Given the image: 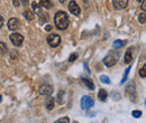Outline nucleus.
<instances>
[{"label": "nucleus", "mask_w": 146, "mask_h": 123, "mask_svg": "<svg viewBox=\"0 0 146 123\" xmlns=\"http://www.w3.org/2000/svg\"><path fill=\"white\" fill-rule=\"evenodd\" d=\"M54 21L56 27L58 29H62V30L66 29L69 26V17H68L66 12H64V11H57L55 14Z\"/></svg>", "instance_id": "1"}, {"label": "nucleus", "mask_w": 146, "mask_h": 123, "mask_svg": "<svg viewBox=\"0 0 146 123\" xmlns=\"http://www.w3.org/2000/svg\"><path fill=\"white\" fill-rule=\"evenodd\" d=\"M125 91H126V95H127L128 97H129L133 102H136L137 93H136V86H135V84H134L133 82H131V83H129Z\"/></svg>", "instance_id": "2"}, {"label": "nucleus", "mask_w": 146, "mask_h": 123, "mask_svg": "<svg viewBox=\"0 0 146 123\" xmlns=\"http://www.w3.org/2000/svg\"><path fill=\"white\" fill-rule=\"evenodd\" d=\"M118 59H119V56H118V54H113V55H107L105 58H104V64L107 66V67H111V66H113L117 62H118Z\"/></svg>", "instance_id": "3"}, {"label": "nucleus", "mask_w": 146, "mask_h": 123, "mask_svg": "<svg viewBox=\"0 0 146 123\" xmlns=\"http://www.w3.org/2000/svg\"><path fill=\"white\" fill-rule=\"evenodd\" d=\"M93 104H94V102H93L91 96H88V95L82 96V99H81V107H82L83 110L90 109V107L93 106Z\"/></svg>", "instance_id": "4"}, {"label": "nucleus", "mask_w": 146, "mask_h": 123, "mask_svg": "<svg viewBox=\"0 0 146 123\" xmlns=\"http://www.w3.org/2000/svg\"><path fill=\"white\" fill-rule=\"evenodd\" d=\"M47 43L52 47H57L61 44V37L56 34H51L47 36Z\"/></svg>", "instance_id": "5"}, {"label": "nucleus", "mask_w": 146, "mask_h": 123, "mask_svg": "<svg viewBox=\"0 0 146 123\" xmlns=\"http://www.w3.org/2000/svg\"><path fill=\"white\" fill-rule=\"evenodd\" d=\"M10 40L15 46H20L24 41V37L18 33H14V34L10 35Z\"/></svg>", "instance_id": "6"}, {"label": "nucleus", "mask_w": 146, "mask_h": 123, "mask_svg": "<svg viewBox=\"0 0 146 123\" xmlns=\"http://www.w3.org/2000/svg\"><path fill=\"white\" fill-rule=\"evenodd\" d=\"M53 93V87L48 84H44L39 87V94L44 95V96H50Z\"/></svg>", "instance_id": "7"}, {"label": "nucleus", "mask_w": 146, "mask_h": 123, "mask_svg": "<svg viewBox=\"0 0 146 123\" xmlns=\"http://www.w3.org/2000/svg\"><path fill=\"white\" fill-rule=\"evenodd\" d=\"M20 27V21L17 18H10L8 20V28L10 30H17Z\"/></svg>", "instance_id": "8"}, {"label": "nucleus", "mask_w": 146, "mask_h": 123, "mask_svg": "<svg viewBox=\"0 0 146 123\" xmlns=\"http://www.w3.org/2000/svg\"><path fill=\"white\" fill-rule=\"evenodd\" d=\"M112 5L115 7V9L117 10H121L124 8H126L128 5V0H113Z\"/></svg>", "instance_id": "9"}, {"label": "nucleus", "mask_w": 146, "mask_h": 123, "mask_svg": "<svg viewBox=\"0 0 146 123\" xmlns=\"http://www.w3.org/2000/svg\"><path fill=\"white\" fill-rule=\"evenodd\" d=\"M69 10H70V12L73 14V15H75V16H79L80 15V7L78 6V3L75 2V1H70V3H69Z\"/></svg>", "instance_id": "10"}, {"label": "nucleus", "mask_w": 146, "mask_h": 123, "mask_svg": "<svg viewBox=\"0 0 146 123\" xmlns=\"http://www.w3.org/2000/svg\"><path fill=\"white\" fill-rule=\"evenodd\" d=\"M81 81H82V83H83V85H86L88 88H90V89H93L94 88V84H93V82H92L90 78H86V77H82L81 78Z\"/></svg>", "instance_id": "11"}, {"label": "nucleus", "mask_w": 146, "mask_h": 123, "mask_svg": "<svg viewBox=\"0 0 146 123\" xmlns=\"http://www.w3.org/2000/svg\"><path fill=\"white\" fill-rule=\"evenodd\" d=\"M45 105H46V109L47 110H53L54 109V99L53 97H48V99H46V101H45Z\"/></svg>", "instance_id": "12"}, {"label": "nucleus", "mask_w": 146, "mask_h": 123, "mask_svg": "<svg viewBox=\"0 0 146 123\" xmlns=\"http://www.w3.org/2000/svg\"><path fill=\"white\" fill-rule=\"evenodd\" d=\"M39 6H42L46 9H50V8H52L53 3H52L51 0H39Z\"/></svg>", "instance_id": "13"}, {"label": "nucleus", "mask_w": 146, "mask_h": 123, "mask_svg": "<svg viewBox=\"0 0 146 123\" xmlns=\"http://www.w3.org/2000/svg\"><path fill=\"white\" fill-rule=\"evenodd\" d=\"M107 96H108V93H107L106 89H100V91H99V93H98V99H99L100 101H106Z\"/></svg>", "instance_id": "14"}, {"label": "nucleus", "mask_w": 146, "mask_h": 123, "mask_svg": "<svg viewBox=\"0 0 146 123\" xmlns=\"http://www.w3.org/2000/svg\"><path fill=\"white\" fill-rule=\"evenodd\" d=\"M13 3L15 7L19 6H27L28 5V0H13Z\"/></svg>", "instance_id": "15"}, {"label": "nucleus", "mask_w": 146, "mask_h": 123, "mask_svg": "<svg viewBox=\"0 0 146 123\" xmlns=\"http://www.w3.org/2000/svg\"><path fill=\"white\" fill-rule=\"evenodd\" d=\"M133 61V55H131V51L130 49H128L126 54H125V58H124V62L128 64V63H130Z\"/></svg>", "instance_id": "16"}, {"label": "nucleus", "mask_w": 146, "mask_h": 123, "mask_svg": "<svg viewBox=\"0 0 146 123\" xmlns=\"http://www.w3.org/2000/svg\"><path fill=\"white\" fill-rule=\"evenodd\" d=\"M24 16H25V18L27 19V20H33L34 19V17H35V15H34V12L32 11V10H26L25 12H24Z\"/></svg>", "instance_id": "17"}, {"label": "nucleus", "mask_w": 146, "mask_h": 123, "mask_svg": "<svg viewBox=\"0 0 146 123\" xmlns=\"http://www.w3.org/2000/svg\"><path fill=\"white\" fill-rule=\"evenodd\" d=\"M124 45H125V43H124V41H121V40H118V39H117V40H115V41L112 43V47H113V48H116V49L121 48Z\"/></svg>", "instance_id": "18"}, {"label": "nucleus", "mask_w": 146, "mask_h": 123, "mask_svg": "<svg viewBox=\"0 0 146 123\" xmlns=\"http://www.w3.org/2000/svg\"><path fill=\"white\" fill-rule=\"evenodd\" d=\"M32 8H33V12L34 14H40V7H39V5L37 3L36 1H33Z\"/></svg>", "instance_id": "19"}, {"label": "nucleus", "mask_w": 146, "mask_h": 123, "mask_svg": "<svg viewBox=\"0 0 146 123\" xmlns=\"http://www.w3.org/2000/svg\"><path fill=\"white\" fill-rule=\"evenodd\" d=\"M7 52H8L7 45H6L5 43H1V41H0V55H6Z\"/></svg>", "instance_id": "20"}, {"label": "nucleus", "mask_w": 146, "mask_h": 123, "mask_svg": "<svg viewBox=\"0 0 146 123\" xmlns=\"http://www.w3.org/2000/svg\"><path fill=\"white\" fill-rule=\"evenodd\" d=\"M57 102H58V104L64 103V91H60V93L57 95Z\"/></svg>", "instance_id": "21"}, {"label": "nucleus", "mask_w": 146, "mask_h": 123, "mask_svg": "<svg viewBox=\"0 0 146 123\" xmlns=\"http://www.w3.org/2000/svg\"><path fill=\"white\" fill-rule=\"evenodd\" d=\"M47 20H48V17H47L46 14H39V22H40L42 25L45 24Z\"/></svg>", "instance_id": "22"}, {"label": "nucleus", "mask_w": 146, "mask_h": 123, "mask_svg": "<svg viewBox=\"0 0 146 123\" xmlns=\"http://www.w3.org/2000/svg\"><path fill=\"white\" fill-rule=\"evenodd\" d=\"M100 81H101L102 83H105V84H110L109 77L106 76V75H101V76H100Z\"/></svg>", "instance_id": "23"}, {"label": "nucleus", "mask_w": 146, "mask_h": 123, "mask_svg": "<svg viewBox=\"0 0 146 123\" xmlns=\"http://www.w3.org/2000/svg\"><path fill=\"white\" fill-rule=\"evenodd\" d=\"M69 122H70V118H68V116H64V118H61L60 120L55 121L54 123H69Z\"/></svg>", "instance_id": "24"}, {"label": "nucleus", "mask_w": 146, "mask_h": 123, "mask_svg": "<svg viewBox=\"0 0 146 123\" xmlns=\"http://www.w3.org/2000/svg\"><path fill=\"white\" fill-rule=\"evenodd\" d=\"M129 70H130V67H127L126 70H125V75H124V77H123V80H121L120 84H123V83H125V82H126V80H127V77H128V73H129Z\"/></svg>", "instance_id": "25"}, {"label": "nucleus", "mask_w": 146, "mask_h": 123, "mask_svg": "<svg viewBox=\"0 0 146 123\" xmlns=\"http://www.w3.org/2000/svg\"><path fill=\"white\" fill-rule=\"evenodd\" d=\"M139 75H141V77H145L146 76V65H144L142 68H141V70H139Z\"/></svg>", "instance_id": "26"}, {"label": "nucleus", "mask_w": 146, "mask_h": 123, "mask_svg": "<svg viewBox=\"0 0 146 123\" xmlns=\"http://www.w3.org/2000/svg\"><path fill=\"white\" fill-rule=\"evenodd\" d=\"M131 114H133V116H134V118H136V119L142 116V112H141V111H136V110H135V111H133V112H131Z\"/></svg>", "instance_id": "27"}, {"label": "nucleus", "mask_w": 146, "mask_h": 123, "mask_svg": "<svg viewBox=\"0 0 146 123\" xmlns=\"http://www.w3.org/2000/svg\"><path fill=\"white\" fill-rule=\"evenodd\" d=\"M145 14H144V12H143V14H141V15H139V16H138V21H139V22H141V24H145Z\"/></svg>", "instance_id": "28"}, {"label": "nucleus", "mask_w": 146, "mask_h": 123, "mask_svg": "<svg viewBox=\"0 0 146 123\" xmlns=\"http://www.w3.org/2000/svg\"><path fill=\"white\" fill-rule=\"evenodd\" d=\"M76 58H78V54H76V53H73L72 55L70 56V58H69V61H70V62H74V61H75Z\"/></svg>", "instance_id": "29"}, {"label": "nucleus", "mask_w": 146, "mask_h": 123, "mask_svg": "<svg viewBox=\"0 0 146 123\" xmlns=\"http://www.w3.org/2000/svg\"><path fill=\"white\" fill-rule=\"evenodd\" d=\"M142 2H143V3H142V9H143V10H146V0H143Z\"/></svg>", "instance_id": "30"}, {"label": "nucleus", "mask_w": 146, "mask_h": 123, "mask_svg": "<svg viewBox=\"0 0 146 123\" xmlns=\"http://www.w3.org/2000/svg\"><path fill=\"white\" fill-rule=\"evenodd\" d=\"M51 29H52V26H51V25H47V26L45 27V30H46V32H50Z\"/></svg>", "instance_id": "31"}, {"label": "nucleus", "mask_w": 146, "mask_h": 123, "mask_svg": "<svg viewBox=\"0 0 146 123\" xmlns=\"http://www.w3.org/2000/svg\"><path fill=\"white\" fill-rule=\"evenodd\" d=\"M3 26V19H2V17L0 16V28Z\"/></svg>", "instance_id": "32"}, {"label": "nucleus", "mask_w": 146, "mask_h": 123, "mask_svg": "<svg viewBox=\"0 0 146 123\" xmlns=\"http://www.w3.org/2000/svg\"><path fill=\"white\" fill-rule=\"evenodd\" d=\"M58 1H60L61 3H63V2H65V0H58Z\"/></svg>", "instance_id": "33"}, {"label": "nucleus", "mask_w": 146, "mask_h": 123, "mask_svg": "<svg viewBox=\"0 0 146 123\" xmlns=\"http://www.w3.org/2000/svg\"><path fill=\"white\" fill-rule=\"evenodd\" d=\"M0 102H1V96H0Z\"/></svg>", "instance_id": "34"}, {"label": "nucleus", "mask_w": 146, "mask_h": 123, "mask_svg": "<svg viewBox=\"0 0 146 123\" xmlns=\"http://www.w3.org/2000/svg\"><path fill=\"white\" fill-rule=\"evenodd\" d=\"M137 1H139V2H141V1H142V0H137Z\"/></svg>", "instance_id": "35"}, {"label": "nucleus", "mask_w": 146, "mask_h": 123, "mask_svg": "<svg viewBox=\"0 0 146 123\" xmlns=\"http://www.w3.org/2000/svg\"><path fill=\"white\" fill-rule=\"evenodd\" d=\"M73 123H78V122H76V121H74V122H73Z\"/></svg>", "instance_id": "36"}]
</instances>
